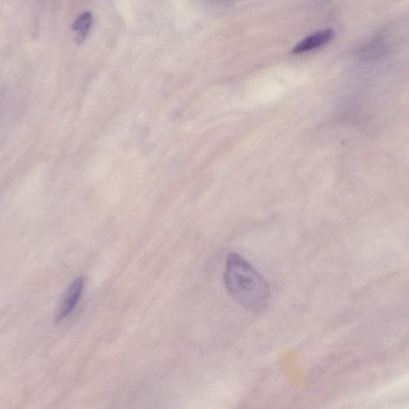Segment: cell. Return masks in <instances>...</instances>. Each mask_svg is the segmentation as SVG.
<instances>
[{"label":"cell","instance_id":"277c9868","mask_svg":"<svg viewBox=\"0 0 409 409\" xmlns=\"http://www.w3.org/2000/svg\"><path fill=\"white\" fill-rule=\"evenodd\" d=\"M92 15L90 13H82L77 18L73 24V31L76 33V40L81 43L86 38L92 24Z\"/></svg>","mask_w":409,"mask_h":409},{"label":"cell","instance_id":"3957f363","mask_svg":"<svg viewBox=\"0 0 409 409\" xmlns=\"http://www.w3.org/2000/svg\"><path fill=\"white\" fill-rule=\"evenodd\" d=\"M334 34V31L331 29L314 33V34L304 38L303 40L298 43L294 49L292 50V52L299 54L312 51V50L322 47L333 40Z\"/></svg>","mask_w":409,"mask_h":409},{"label":"cell","instance_id":"6da1fadb","mask_svg":"<svg viewBox=\"0 0 409 409\" xmlns=\"http://www.w3.org/2000/svg\"><path fill=\"white\" fill-rule=\"evenodd\" d=\"M224 283L230 295L240 305L251 312H260L267 307L271 292L267 281L237 253L226 258Z\"/></svg>","mask_w":409,"mask_h":409},{"label":"cell","instance_id":"7a4b0ae2","mask_svg":"<svg viewBox=\"0 0 409 409\" xmlns=\"http://www.w3.org/2000/svg\"><path fill=\"white\" fill-rule=\"evenodd\" d=\"M85 281L82 278L75 279L69 287L64 297L57 313V320L60 322L68 318L74 311L76 306L78 305L80 297L84 291Z\"/></svg>","mask_w":409,"mask_h":409}]
</instances>
